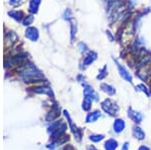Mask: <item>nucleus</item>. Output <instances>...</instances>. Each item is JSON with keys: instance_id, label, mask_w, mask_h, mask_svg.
<instances>
[{"instance_id": "nucleus-1", "label": "nucleus", "mask_w": 151, "mask_h": 150, "mask_svg": "<svg viewBox=\"0 0 151 150\" xmlns=\"http://www.w3.org/2000/svg\"><path fill=\"white\" fill-rule=\"evenodd\" d=\"M22 77L26 82H28V81H31V80L41 79L43 77V75L41 74V72L35 67V66H33L32 64H27L24 67V69L22 71Z\"/></svg>"}, {"instance_id": "nucleus-2", "label": "nucleus", "mask_w": 151, "mask_h": 150, "mask_svg": "<svg viewBox=\"0 0 151 150\" xmlns=\"http://www.w3.org/2000/svg\"><path fill=\"white\" fill-rule=\"evenodd\" d=\"M101 107L105 113H107L110 116H116L120 111V108L117 105L116 102H114L111 99H106L101 103Z\"/></svg>"}, {"instance_id": "nucleus-3", "label": "nucleus", "mask_w": 151, "mask_h": 150, "mask_svg": "<svg viewBox=\"0 0 151 150\" xmlns=\"http://www.w3.org/2000/svg\"><path fill=\"white\" fill-rule=\"evenodd\" d=\"M97 59H98V54H97L95 50H90V52L85 55V57L82 60L81 66H80L81 70L82 71L86 70L88 67H90L93 62H96Z\"/></svg>"}, {"instance_id": "nucleus-4", "label": "nucleus", "mask_w": 151, "mask_h": 150, "mask_svg": "<svg viewBox=\"0 0 151 150\" xmlns=\"http://www.w3.org/2000/svg\"><path fill=\"white\" fill-rule=\"evenodd\" d=\"M113 60H114V62H115L117 69H118L119 74H120L121 77H122V79H124L125 81H127L128 83H132V82H133V77L131 76V74L128 72V70L126 69V67H124L118 60H116L115 57L113 59Z\"/></svg>"}, {"instance_id": "nucleus-5", "label": "nucleus", "mask_w": 151, "mask_h": 150, "mask_svg": "<svg viewBox=\"0 0 151 150\" xmlns=\"http://www.w3.org/2000/svg\"><path fill=\"white\" fill-rule=\"evenodd\" d=\"M25 37L32 42H35L40 38V30L35 26H28L25 30Z\"/></svg>"}, {"instance_id": "nucleus-6", "label": "nucleus", "mask_w": 151, "mask_h": 150, "mask_svg": "<svg viewBox=\"0 0 151 150\" xmlns=\"http://www.w3.org/2000/svg\"><path fill=\"white\" fill-rule=\"evenodd\" d=\"M84 95L87 98L91 99L93 102H98L99 101V94L94 90V88H92V86L88 84L84 85Z\"/></svg>"}, {"instance_id": "nucleus-7", "label": "nucleus", "mask_w": 151, "mask_h": 150, "mask_svg": "<svg viewBox=\"0 0 151 150\" xmlns=\"http://www.w3.org/2000/svg\"><path fill=\"white\" fill-rule=\"evenodd\" d=\"M128 115L129 117L132 119L134 122L136 123H141L143 120V115L141 114L140 112H137V111H134L132 108H129L128 110Z\"/></svg>"}, {"instance_id": "nucleus-8", "label": "nucleus", "mask_w": 151, "mask_h": 150, "mask_svg": "<svg viewBox=\"0 0 151 150\" xmlns=\"http://www.w3.org/2000/svg\"><path fill=\"white\" fill-rule=\"evenodd\" d=\"M126 124H125V121L123 119H116L114 121V124H113V128H114V131L115 133H121L125 129Z\"/></svg>"}, {"instance_id": "nucleus-9", "label": "nucleus", "mask_w": 151, "mask_h": 150, "mask_svg": "<svg viewBox=\"0 0 151 150\" xmlns=\"http://www.w3.org/2000/svg\"><path fill=\"white\" fill-rule=\"evenodd\" d=\"M150 72H151V70L148 69V67L140 69V70H138V72H137V76H138V78L141 79V81L147 82L148 78H149V75L151 74Z\"/></svg>"}, {"instance_id": "nucleus-10", "label": "nucleus", "mask_w": 151, "mask_h": 150, "mask_svg": "<svg viewBox=\"0 0 151 150\" xmlns=\"http://www.w3.org/2000/svg\"><path fill=\"white\" fill-rule=\"evenodd\" d=\"M100 89L102 91L105 92L106 94H108L109 96H114L116 94V89L115 87H113L112 85H109V84H101L100 85Z\"/></svg>"}, {"instance_id": "nucleus-11", "label": "nucleus", "mask_w": 151, "mask_h": 150, "mask_svg": "<svg viewBox=\"0 0 151 150\" xmlns=\"http://www.w3.org/2000/svg\"><path fill=\"white\" fill-rule=\"evenodd\" d=\"M40 2H41V0H30V1H29L28 9L32 14H35L38 12V8H40Z\"/></svg>"}, {"instance_id": "nucleus-12", "label": "nucleus", "mask_w": 151, "mask_h": 150, "mask_svg": "<svg viewBox=\"0 0 151 150\" xmlns=\"http://www.w3.org/2000/svg\"><path fill=\"white\" fill-rule=\"evenodd\" d=\"M100 117H101V112L98 110H96V111H93V112H90L89 114H88L86 121L88 123L96 122Z\"/></svg>"}, {"instance_id": "nucleus-13", "label": "nucleus", "mask_w": 151, "mask_h": 150, "mask_svg": "<svg viewBox=\"0 0 151 150\" xmlns=\"http://www.w3.org/2000/svg\"><path fill=\"white\" fill-rule=\"evenodd\" d=\"M133 135L139 140H143L145 138V133L139 126H135L133 128Z\"/></svg>"}, {"instance_id": "nucleus-14", "label": "nucleus", "mask_w": 151, "mask_h": 150, "mask_svg": "<svg viewBox=\"0 0 151 150\" xmlns=\"http://www.w3.org/2000/svg\"><path fill=\"white\" fill-rule=\"evenodd\" d=\"M70 23V42H75L76 40V36H77V32H78V26L76 24L75 21H72Z\"/></svg>"}, {"instance_id": "nucleus-15", "label": "nucleus", "mask_w": 151, "mask_h": 150, "mask_svg": "<svg viewBox=\"0 0 151 150\" xmlns=\"http://www.w3.org/2000/svg\"><path fill=\"white\" fill-rule=\"evenodd\" d=\"M104 147L106 150H115L118 147V142L114 139H109L108 141H106Z\"/></svg>"}, {"instance_id": "nucleus-16", "label": "nucleus", "mask_w": 151, "mask_h": 150, "mask_svg": "<svg viewBox=\"0 0 151 150\" xmlns=\"http://www.w3.org/2000/svg\"><path fill=\"white\" fill-rule=\"evenodd\" d=\"M8 14L10 15V17L15 19L17 22H20V21L23 20V13L20 11H9Z\"/></svg>"}, {"instance_id": "nucleus-17", "label": "nucleus", "mask_w": 151, "mask_h": 150, "mask_svg": "<svg viewBox=\"0 0 151 150\" xmlns=\"http://www.w3.org/2000/svg\"><path fill=\"white\" fill-rule=\"evenodd\" d=\"M63 18H64L65 21H68V22H72V21H74V16H73L72 10L69 8L65 9V10L64 11V13H63Z\"/></svg>"}, {"instance_id": "nucleus-18", "label": "nucleus", "mask_w": 151, "mask_h": 150, "mask_svg": "<svg viewBox=\"0 0 151 150\" xmlns=\"http://www.w3.org/2000/svg\"><path fill=\"white\" fill-rule=\"evenodd\" d=\"M78 48H79L80 52H81L82 55H87L88 52H90L88 44H87V43H85V42H78Z\"/></svg>"}, {"instance_id": "nucleus-19", "label": "nucleus", "mask_w": 151, "mask_h": 150, "mask_svg": "<svg viewBox=\"0 0 151 150\" xmlns=\"http://www.w3.org/2000/svg\"><path fill=\"white\" fill-rule=\"evenodd\" d=\"M35 93H38V94H47V95H50V96H52V92L50 90V88H45V87H37L35 88Z\"/></svg>"}, {"instance_id": "nucleus-20", "label": "nucleus", "mask_w": 151, "mask_h": 150, "mask_svg": "<svg viewBox=\"0 0 151 150\" xmlns=\"http://www.w3.org/2000/svg\"><path fill=\"white\" fill-rule=\"evenodd\" d=\"M108 76V71H107V66H104L102 67L101 70H100L98 76H97V80L98 81H102V80H104L106 77Z\"/></svg>"}, {"instance_id": "nucleus-21", "label": "nucleus", "mask_w": 151, "mask_h": 150, "mask_svg": "<svg viewBox=\"0 0 151 150\" xmlns=\"http://www.w3.org/2000/svg\"><path fill=\"white\" fill-rule=\"evenodd\" d=\"M92 102H93V101H92L91 99L85 97L84 102H83V109H84L85 111H89L92 107Z\"/></svg>"}, {"instance_id": "nucleus-22", "label": "nucleus", "mask_w": 151, "mask_h": 150, "mask_svg": "<svg viewBox=\"0 0 151 150\" xmlns=\"http://www.w3.org/2000/svg\"><path fill=\"white\" fill-rule=\"evenodd\" d=\"M33 20H35V17H33L31 14H29V15L27 16H25V17L23 18V20H22V24L24 26H29L31 23L33 22Z\"/></svg>"}, {"instance_id": "nucleus-23", "label": "nucleus", "mask_w": 151, "mask_h": 150, "mask_svg": "<svg viewBox=\"0 0 151 150\" xmlns=\"http://www.w3.org/2000/svg\"><path fill=\"white\" fill-rule=\"evenodd\" d=\"M136 89H137V91L143 92V93H145L147 96H150V91H149V89H148L147 87L145 86V85H143V84L137 85V86H136Z\"/></svg>"}, {"instance_id": "nucleus-24", "label": "nucleus", "mask_w": 151, "mask_h": 150, "mask_svg": "<svg viewBox=\"0 0 151 150\" xmlns=\"http://www.w3.org/2000/svg\"><path fill=\"white\" fill-rule=\"evenodd\" d=\"M104 137L105 136L103 134H94V135H92V136H90V140L96 143V142H100L101 140H103Z\"/></svg>"}, {"instance_id": "nucleus-25", "label": "nucleus", "mask_w": 151, "mask_h": 150, "mask_svg": "<svg viewBox=\"0 0 151 150\" xmlns=\"http://www.w3.org/2000/svg\"><path fill=\"white\" fill-rule=\"evenodd\" d=\"M17 38H18L17 35L15 34L14 31H10V32L8 33V35H7V39H9L12 42H15L16 40H17Z\"/></svg>"}, {"instance_id": "nucleus-26", "label": "nucleus", "mask_w": 151, "mask_h": 150, "mask_svg": "<svg viewBox=\"0 0 151 150\" xmlns=\"http://www.w3.org/2000/svg\"><path fill=\"white\" fill-rule=\"evenodd\" d=\"M106 34H107V36H108V38H109V40H110V42H114V40H115V36L113 35V33H112L111 30L107 29L106 30Z\"/></svg>"}, {"instance_id": "nucleus-27", "label": "nucleus", "mask_w": 151, "mask_h": 150, "mask_svg": "<svg viewBox=\"0 0 151 150\" xmlns=\"http://www.w3.org/2000/svg\"><path fill=\"white\" fill-rule=\"evenodd\" d=\"M19 3H20V0H10L9 1V4L12 6H17Z\"/></svg>"}, {"instance_id": "nucleus-28", "label": "nucleus", "mask_w": 151, "mask_h": 150, "mask_svg": "<svg viewBox=\"0 0 151 150\" xmlns=\"http://www.w3.org/2000/svg\"><path fill=\"white\" fill-rule=\"evenodd\" d=\"M78 80H79V82H86V78L83 75H79L78 76Z\"/></svg>"}, {"instance_id": "nucleus-29", "label": "nucleus", "mask_w": 151, "mask_h": 150, "mask_svg": "<svg viewBox=\"0 0 151 150\" xmlns=\"http://www.w3.org/2000/svg\"><path fill=\"white\" fill-rule=\"evenodd\" d=\"M128 149H129V143H128V142H126V143L123 145L122 150H128Z\"/></svg>"}, {"instance_id": "nucleus-30", "label": "nucleus", "mask_w": 151, "mask_h": 150, "mask_svg": "<svg viewBox=\"0 0 151 150\" xmlns=\"http://www.w3.org/2000/svg\"><path fill=\"white\" fill-rule=\"evenodd\" d=\"M138 150H150L149 149V147H147V146H144V145H142L141 147H139V149Z\"/></svg>"}, {"instance_id": "nucleus-31", "label": "nucleus", "mask_w": 151, "mask_h": 150, "mask_svg": "<svg viewBox=\"0 0 151 150\" xmlns=\"http://www.w3.org/2000/svg\"><path fill=\"white\" fill-rule=\"evenodd\" d=\"M88 149H89V150H98V149L96 148V147L94 146V145H91V146H89V148H88Z\"/></svg>"}]
</instances>
